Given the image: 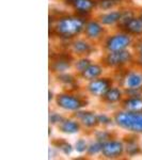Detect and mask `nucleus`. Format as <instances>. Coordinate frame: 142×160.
Instances as JSON below:
<instances>
[{
  "label": "nucleus",
  "mask_w": 142,
  "mask_h": 160,
  "mask_svg": "<svg viewBox=\"0 0 142 160\" xmlns=\"http://www.w3.org/2000/svg\"><path fill=\"white\" fill-rule=\"evenodd\" d=\"M88 18L77 14L62 15L56 19L53 26V33L62 41H72L82 34Z\"/></svg>",
  "instance_id": "obj_1"
},
{
  "label": "nucleus",
  "mask_w": 142,
  "mask_h": 160,
  "mask_svg": "<svg viewBox=\"0 0 142 160\" xmlns=\"http://www.w3.org/2000/svg\"><path fill=\"white\" fill-rule=\"evenodd\" d=\"M117 127L128 133L142 135V112H133L121 109L112 114Z\"/></svg>",
  "instance_id": "obj_2"
},
{
  "label": "nucleus",
  "mask_w": 142,
  "mask_h": 160,
  "mask_svg": "<svg viewBox=\"0 0 142 160\" xmlns=\"http://www.w3.org/2000/svg\"><path fill=\"white\" fill-rule=\"evenodd\" d=\"M135 38L122 30L115 31L107 37L102 42V48L104 52H112V51H121L133 48L135 43Z\"/></svg>",
  "instance_id": "obj_3"
},
{
  "label": "nucleus",
  "mask_w": 142,
  "mask_h": 160,
  "mask_svg": "<svg viewBox=\"0 0 142 160\" xmlns=\"http://www.w3.org/2000/svg\"><path fill=\"white\" fill-rule=\"evenodd\" d=\"M135 52L134 50L125 49L121 51L105 52L102 57V63L106 68L122 69L128 68L131 64H135Z\"/></svg>",
  "instance_id": "obj_4"
},
{
  "label": "nucleus",
  "mask_w": 142,
  "mask_h": 160,
  "mask_svg": "<svg viewBox=\"0 0 142 160\" xmlns=\"http://www.w3.org/2000/svg\"><path fill=\"white\" fill-rule=\"evenodd\" d=\"M55 104L59 109L73 113L80 109H84L87 106V99L84 96L79 95L78 93L63 91L56 95Z\"/></svg>",
  "instance_id": "obj_5"
},
{
  "label": "nucleus",
  "mask_w": 142,
  "mask_h": 160,
  "mask_svg": "<svg viewBox=\"0 0 142 160\" xmlns=\"http://www.w3.org/2000/svg\"><path fill=\"white\" fill-rule=\"evenodd\" d=\"M82 35L90 42L94 44H102L104 38L107 37V29L96 17L88 18Z\"/></svg>",
  "instance_id": "obj_6"
},
{
  "label": "nucleus",
  "mask_w": 142,
  "mask_h": 160,
  "mask_svg": "<svg viewBox=\"0 0 142 160\" xmlns=\"http://www.w3.org/2000/svg\"><path fill=\"white\" fill-rule=\"evenodd\" d=\"M113 82H114L113 79L110 77H99L91 81H88V83L86 84V92L90 96L102 98L103 95L113 86Z\"/></svg>",
  "instance_id": "obj_7"
},
{
  "label": "nucleus",
  "mask_w": 142,
  "mask_h": 160,
  "mask_svg": "<svg viewBox=\"0 0 142 160\" xmlns=\"http://www.w3.org/2000/svg\"><path fill=\"white\" fill-rule=\"evenodd\" d=\"M95 50L94 43L90 42L86 38H76L69 41L68 52L73 55L75 58L77 57H89Z\"/></svg>",
  "instance_id": "obj_8"
},
{
  "label": "nucleus",
  "mask_w": 142,
  "mask_h": 160,
  "mask_svg": "<svg viewBox=\"0 0 142 160\" xmlns=\"http://www.w3.org/2000/svg\"><path fill=\"white\" fill-rule=\"evenodd\" d=\"M125 154V145L124 141L120 139L113 138L111 140L103 143L102 156L106 159H118Z\"/></svg>",
  "instance_id": "obj_9"
},
{
  "label": "nucleus",
  "mask_w": 142,
  "mask_h": 160,
  "mask_svg": "<svg viewBox=\"0 0 142 160\" xmlns=\"http://www.w3.org/2000/svg\"><path fill=\"white\" fill-rule=\"evenodd\" d=\"M75 57L71 53H60L50 61L49 69L55 75L65 73L73 68Z\"/></svg>",
  "instance_id": "obj_10"
},
{
  "label": "nucleus",
  "mask_w": 142,
  "mask_h": 160,
  "mask_svg": "<svg viewBox=\"0 0 142 160\" xmlns=\"http://www.w3.org/2000/svg\"><path fill=\"white\" fill-rule=\"evenodd\" d=\"M72 117L79 121L82 128H86L88 130H94L99 126V117H97V113L94 111L80 109L76 112H73Z\"/></svg>",
  "instance_id": "obj_11"
},
{
  "label": "nucleus",
  "mask_w": 142,
  "mask_h": 160,
  "mask_svg": "<svg viewBox=\"0 0 142 160\" xmlns=\"http://www.w3.org/2000/svg\"><path fill=\"white\" fill-rule=\"evenodd\" d=\"M123 89H140L142 88V68L125 69L122 82Z\"/></svg>",
  "instance_id": "obj_12"
},
{
  "label": "nucleus",
  "mask_w": 142,
  "mask_h": 160,
  "mask_svg": "<svg viewBox=\"0 0 142 160\" xmlns=\"http://www.w3.org/2000/svg\"><path fill=\"white\" fill-rule=\"evenodd\" d=\"M95 17L105 27H118L121 17H122V8L109 10V11L99 12L95 15Z\"/></svg>",
  "instance_id": "obj_13"
},
{
  "label": "nucleus",
  "mask_w": 142,
  "mask_h": 160,
  "mask_svg": "<svg viewBox=\"0 0 142 160\" xmlns=\"http://www.w3.org/2000/svg\"><path fill=\"white\" fill-rule=\"evenodd\" d=\"M71 8L75 14L84 18H90V15L96 11V0H77L72 4Z\"/></svg>",
  "instance_id": "obj_14"
},
{
  "label": "nucleus",
  "mask_w": 142,
  "mask_h": 160,
  "mask_svg": "<svg viewBox=\"0 0 142 160\" xmlns=\"http://www.w3.org/2000/svg\"><path fill=\"white\" fill-rule=\"evenodd\" d=\"M125 97V93H124V89L121 86H113L108 90L102 96V100L104 104L107 105H120L122 100Z\"/></svg>",
  "instance_id": "obj_15"
},
{
  "label": "nucleus",
  "mask_w": 142,
  "mask_h": 160,
  "mask_svg": "<svg viewBox=\"0 0 142 160\" xmlns=\"http://www.w3.org/2000/svg\"><path fill=\"white\" fill-rule=\"evenodd\" d=\"M57 128L60 132L64 133V135H76V133H79L81 131L82 126L79 123V121L71 117L64 118V120L57 126Z\"/></svg>",
  "instance_id": "obj_16"
},
{
  "label": "nucleus",
  "mask_w": 142,
  "mask_h": 160,
  "mask_svg": "<svg viewBox=\"0 0 142 160\" xmlns=\"http://www.w3.org/2000/svg\"><path fill=\"white\" fill-rule=\"evenodd\" d=\"M105 66L103 65V63H95L92 62L89 66L87 68L86 71H84L79 75V78L84 80V81H91L93 79H96L99 77H102L104 75L105 72Z\"/></svg>",
  "instance_id": "obj_17"
},
{
  "label": "nucleus",
  "mask_w": 142,
  "mask_h": 160,
  "mask_svg": "<svg viewBox=\"0 0 142 160\" xmlns=\"http://www.w3.org/2000/svg\"><path fill=\"white\" fill-rule=\"evenodd\" d=\"M124 145H125V154L129 157H135L142 154V148L139 143L136 133H130L124 138Z\"/></svg>",
  "instance_id": "obj_18"
},
{
  "label": "nucleus",
  "mask_w": 142,
  "mask_h": 160,
  "mask_svg": "<svg viewBox=\"0 0 142 160\" xmlns=\"http://www.w3.org/2000/svg\"><path fill=\"white\" fill-rule=\"evenodd\" d=\"M119 30H122L127 32L128 34L133 35L135 38H142V19L138 15L134 16L126 22L123 27H121Z\"/></svg>",
  "instance_id": "obj_19"
},
{
  "label": "nucleus",
  "mask_w": 142,
  "mask_h": 160,
  "mask_svg": "<svg viewBox=\"0 0 142 160\" xmlns=\"http://www.w3.org/2000/svg\"><path fill=\"white\" fill-rule=\"evenodd\" d=\"M120 108L133 112H142V95L125 96L120 104Z\"/></svg>",
  "instance_id": "obj_20"
},
{
  "label": "nucleus",
  "mask_w": 142,
  "mask_h": 160,
  "mask_svg": "<svg viewBox=\"0 0 142 160\" xmlns=\"http://www.w3.org/2000/svg\"><path fill=\"white\" fill-rule=\"evenodd\" d=\"M55 76H56L57 81L66 88H74L77 84V79L79 78L78 76L76 77L75 75L69 74L68 72L61 73V74H57Z\"/></svg>",
  "instance_id": "obj_21"
},
{
  "label": "nucleus",
  "mask_w": 142,
  "mask_h": 160,
  "mask_svg": "<svg viewBox=\"0 0 142 160\" xmlns=\"http://www.w3.org/2000/svg\"><path fill=\"white\" fill-rule=\"evenodd\" d=\"M53 145L57 151L60 152L61 154L65 155V156H69L75 151L74 145H72L69 142L64 140V139H57V140L53 141Z\"/></svg>",
  "instance_id": "obj_22"
},
{
  "label": "nucleus",
  "mask_w": 142,
  "mask_h": 160,
  "mask_svg": "<svg viewBox=\"0 0 142 160\" xmlns=\"http://www.w3.org/2000/svg\"><path fill=\"white\" fill-rule=\"evenodd\" d=\"M92 62L93 61L89 57H77V58H75L73 63V69L75 73L77 74V76H79L82 72L86 71L87 68Z\"/></svg>",
  "instance_id": "obj_23"
},
{
  "label": "nucleus",
  "mask_w": 142,
  "mask_h": 160,
  "mask_svg": "<svg viewBox=\"0 0 142 160\" xmlns=\"http://www.w3.org/2000/svg\"><path fill=\"white\" fill-rule=\"evenodd\" d=\"M114 137H115V133L113 132V131L106 129L105 127L103 128V129H96V128H95V129L93 130V138H94L95 140L102 142V143H105V142L111 140Z\"/></svg>",
  "instance_id": "obj_24"
},
{
  "label": "nucleus",
  "mask_w": 142,
  "mask_h": 160,
  "mask_svg": "<svg viewBox=\"0 0 142 160\" xmlns=\"http://www.w3.org/2000/svg\"><path fill=\"white\" fill-rule=\"evenodd\" d=\"M121 0H96V11L104 12L117 9Z\"/></svg>",
  "instance_id": "obj_25"
},
{
  "label": "nucleus",
  "mask_w": 142,
  "mask_h": 160,
  "mask_svg": "<svg viewBox=\"0 0 142 160\" xmlns=\"http://www.w3.org/2000/svg\"><path fill=\"white\" fill-rule=\"evenodd\" d=\"M102 148H103V143L95 139H93L92 141L89 142V145H88L86 155L89 157H94L97 155L102 154Z\"/></svg>",
  "instance_id": "obj_26"
},
{
  "label": "nucleus",
  "mask_w": 142,
  "mask_h": 160,
  "mask_svg": "<svg viewBox=\"0 0 142 160\" xmlns=\"http://www.w3.org/2000/svg\"><path fill=\"white\" fill-rule=\"evenodd\" d=\"M97 117H99V124L102 127H110L112 125H115L113 117H110L107 113H97Z\"/></svg>",
  "instance_id": "obj_27"
},
{
  "label": "nucleus",
  "mask_w": 142,
  "mask_h": 160,
  "mask_svg": "<svg viewBox=\"0 0 142 160\" xmlns=\"http://www.w3.org/2000/svg\"><path fill=\"white\" fill-rule=\"evenodd\" d=\"M88 145H89V142H88L84 138H79L77 139L76 142L74 144V149L76 153L78 154H86Z\"/></svg>",
  "instance_id": "obj_28"
},
{
  "label": "nucleus",
  "mask_w": 142,
  "mask_h": 160,
  "mask_svg": "<svg viewBox=\"0 0 142 160\" xmlns=\"http://www.w3.org/2000/svg\"><path fill=\"white\" fill-rule=\"evenodd\" d=\"M64 118L65 117H63L61 113L53 111V112H49V115H48V122H49L50 125H53V126H58L59 124L64 120Z\"/></svg>",
  "instance_id": "obj_29"
},
{
  "label": "nucleus",
  "mask_w": 142,
  "mask_h": 160,
  "mask_svg": "<svg viewBox=\"0 0 142 160\" xmlns=\"http://www.w3.org/2000/svg\"><path fill=\"white\" fill-rule=\"evenodd\" d=\"M133 50L136 57H142V38H138L134 43Z\"/></svg>",
  "instance_id": "obj_30"
},
{
  "label": "nucleus",
  "mask_w": 142,
  "mask_h": 160,
  "mask_svg": "<svg viewBox=\"0 0 142 160\" xmlns=\"http://www.w3.org/2000/svg\"><path fill=\"white\" fill-rule=\"evenodd\" d=\"M135 65L137 66V68H142V57H136L135 58Z\"/></svg>",
  "instance_id": "obj_31"
},
{
  "label": "nucleus",
  "mask_w": 142,
  "mask_h": 160,
  "mask_svg": "<svg viewBox=\"0 0 142 160\" xmlns=\"http://www.w3.org/2000/svg\"><path fill=\"white\" fill-rule=\"evenodd\" d=\"M48 94H49V97H48V102H51V100H55L56 95L53 94V92L51 91V90H49V91H48Z\"/></svg>",
  "instance_id": "obj_32"
},
{
  "label": "nucleus",
  "mask_w": 142,
  "mask_h": 160,
  "mask_svg": "<svg viewBox=\"0 0 142 160\" xmlns=\"http://www.w3.org/2000/svg\"><path fill=\"white\" fill-rule=\"evenodd\" d=\"M64 2H65V3H68V4H69V7L72 6V4L74 3V2H76L77 0H63Z\"/></svg>",
  "instance_id": "obj_33"
},
{
  "label": "nucleus",
  "mask_w": 142,
  "mask_h": 160,
  "mask_svg": "<svg viewBox=\"0 0 142 160\" xmlns=\"http://www.w3.org/2000/svg\"><path fill=\"white\" fill-rule=\"evenodd\" d=\"M137 15H138V16L142 19V9L139 10V12H138V14H137Z\"/></svg>",
  "instance_id": "obj_34"
}]
</instances>
